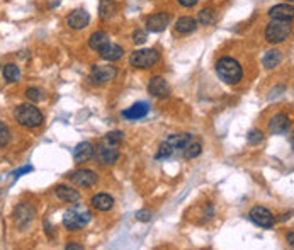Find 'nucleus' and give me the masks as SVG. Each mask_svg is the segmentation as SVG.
I'll return each mask as SVG.
<instances>
[{"label": "nucleus", "mask_w": 294, "mask_h": 250, "mask_svg": "<svg viewBox=\"0 0 294 250\" xmlns=\"http://www.w3.org/2000/svg\"><path fill=\"white\" fill-rule=\"evenodd\" d=\"M122 140H124V133H121V131H111V133L106 134L104 143H107V145L118 146V145H121Z\"/></svg>", "instance_id": "29"}, {"label": "nucleus", "mask_w": 294, "mask_h": 250, "mask_svg": "<svg viewBox=\"0 0 294 250\" xmlns=\"http://www.w3.org/2000/svg\"><path fill=\"white\" fill-rule=\"evenodd\" d=\"M169 21H170L169 14H165V12H157V14L148 17L146 27H148V31H152V33H162V31L167 29Z\"/></svg>", "instance_id": "11"}, {"label": "nucleus", "mask_w": 294, "mask_h": 250, "mask_svg": "<svg viewBox=\"0 0 294 250\" xmlns=\"http://www.w3.org/2000/svg\"><path fill=\"white\" fill-rule=\"evenodd\" d=\"M92 206L95 209H99V211H109V209L114 206V199H113V196L102 192V194H97V196L92 197Z\"/></svg>", "instance_id": "21"}, {"label": "nucleus", "mask_w": 294, "mask_h": 250, "mask_svg": "<svg viewBox=\"0 0 294 250\" xmlns=\"http://www.w3.org/2000/svg\"><path fill=\"white\" fill-rule=\"evenodd\" d=\"M177 2L180 3V5H184V7H194L197 2H199V0H177Z\"/></svg>", "instance_id": "36"}, {"label": "nucleus", "mask_w": 294, "mask_h": 250, "mask_svg": "<svg viewBox=\"0 0 294 250\" xmlns=\"http://www.w3.org/2000/svg\"><path fill=\"white\" fill-rule=\"evenodd\" d=\"M160 60V55L155 50H138L129 57V63L136 68H150Z\"/></svg>", "instance_id": "5"}, {"label": "nucleus", "mask_w": 294, "mask_h": 250, "mask_svg": "<svg viewBox=\"0 0 294 250\" xmlns=\"http://www.w3.org/2000/svg\"><path fill=\"white\" fill-rule=\"evenodd\" d=\"M92 214H90L89 209L85 206H80L75 202V206L68 211H65L63 214V225L68 230H80L82 226H85L90 221Z\"/></svg>", "instance_id": "3"}, {"label": "nucleus", "mask_w": 294, "mask_h": 250, "mask_svg": "<svg viewBox=\"0 0 294 250\" xmlns=\"http://www.w3.org/2000/svg\"><path fill=\"white\" fill-rule=\"evenodd\" d=\"M94 157L97 158L102 165H111V164H114V162H118L119 150H118V146H114V145L102 143V145L97 148V152L94 153Z\"/></svg>", "instance_id": "7"}, {"label": "nucleus", "mask_w": 294, "mask_h": 250, "mask_svg": "<svg viewBox=\"0 0 294 250\" xmlns=\"http://www.w3.org/2000/svg\"><path fill=\"white\" fill-rule=\"evenodd\" d=\"M289 126H291L289 116H286V114H276L271 119V123H269V131L272 134H283L289 129Z\"/></svg>", "instance_id": "14"}, {"label": "nucleus", "mask_w": 294, "mask_h": 250, "mask_svg": "<svg viewBox=\"0 0 294 250\" xmlns=\"http://www.w3.org/2000/svg\"><path fill=\"white\" fill-rule=\"evenodd\" d=\"M148 92L157 99H164L170 92L169 83H167L165 78H162V77H152L150 78V83H148Z\"/></svg>", "instance_id": "12"}, {"label": "nucleus", "mask_w": 294, "mask_h": 250, "mask_svg": "<svg viewBox=\"0 0 294 250\" xmlns=\"http://www.w3.org/2000/svg\"><path fill=\"white\" fill-rule=\"evenodd\" d=\"M19 77H21V70H19V66L15 65V63H7L5 66H3V78H5L7 82H17Z\"/></svg>", "instance_id": "26"}, {"label": "nucleus", "mask_w": 294, "mask_h": 250, "mask_svg": "<svg viewBox=\"0 0 294 250\" xmlns=\"http://www.w3.org/2000/svg\"><path fill=\"white\" fill-rule=\"evenodd\" d=\"M59 3V0H48V7H50V9H53V7H57Z\"/></svg>", "instance_id": "37"}, {"label": "nucleus", "mask_w": 294, "mask_h": 250, "mask_svg": "<svg viewBox=\"0 0 294 250\" xmlns=\"http://www.w3.org/2000/svg\"><path fill=\"white\" fill-rule=\"evenodd\" d=\"M15 121L19 123L24 128H38L43 125V114L38 107L33 104H21L15 107L14 111Z\"/></svg>", "instance_id": "2"}, {"label": "nucleus", "mask_w": 294, "mask_h": 250, "mask_svg": "<svg viewBox=\"0 0 294 250\" xmlns=\"http://www.w3.org/2000/svg\"><path fill=\"white\" fill-rule=\"evenodd\" d=\"M202 152V146H201V143H196V141H190L187 146H185V150L182 153H184V157L185 158H196V157H199Z\"/></svg>", "instance_id": "27"}, {"label": "nucleus", "mask_w": 294, "mask_h": 250, "mask_svg": "<svg viewBox=\"0 0 294 250\" xmlns=\"http://www.w3.org/2000/svg\"><path fill=\"white\" fill-rule=\"evenodd\" d=\"M99 53H101L102 60H106V62H118V60L122 58V53H124V50H122L119 45H114V43H107L104 48H101L99 50Z\"/></svg>", "instance_id": "16"}, {"label": "nucleus", "mask_w": 294, "mask_h": 250, "mask_svg": "<svg viewBox=\"0 0 294 250\" xmlns=\"http://www.w3.org/2000/svg\"><path fill=\"white\" fill-rule=\"evenodd\" d=\"M55 192H57V196L61 201L73 202V204H75V202H78V199H80V194H78L75 189L66 188V186H58V188L55 189Z\"/></svg>", "instance_id": "22"}, {"label": "nucleus", "mask_w": 294, "mask_h": 250, "mask_svg": "<svg viewBox=\"0 0 294 250\" xmlns=\"http://www.w3.org/2000/svg\"><path fill=\"white\" fill-rule=\"evenodd\" d=\"M118 12V5L114 0H101L99 3V15L102 21H109L111 17H114Z\"/></svg>", "instance_id": "20"}, {"label": "nucleus", "mask_w": 294, "mask_h": 250, "mask_svg": "<svg viewBox=\"0 0 294 250\" xmlns=\"http://www.w3.org/2000/svg\"><path fill=\"white\" fill-rule=\"evenodd\" d=\"M146 33L145 31H141V29H138V31H134V34H133V41L136 43V45H143V43L146 41Z\"/></svg>", "instance_id": "33"}, {"label": "nucleus", "mask_w": 294, "mask_h": 250, "mask_svg": "<svg viewBox=\"0 0 294 250\" xmlns=\"http://www.w3.org/2000/svg\"><path fill=\"white\" fill-rule=\"evenodd\" d=\"M29 172H33V167H31V165L29 167H21V169L14 172V179H19L22 174H29Z\"/></svg>", "instance_id": "35"}, {"label": "nucleus", "mask_w": 294, "mask_h": 250, "mask_svg": "<svg viewBox=\"0 0 294 250\" xmlns=\"http://www.w3.org/2000/svg\"><path fill=\"white\" fill-rule=\"evenodd\" d=\"M248 216H250V220H252L257 226H260V228H271L274 225L272 213L269 211L267 208H264V206H255V208H252L248 213Z\"/></svg>", "instance_id": "6"}, {"label": "nucleus", "mask_w": 294, "mask_h": 250, "mask_svg": "<svg viewBox=\"0 0 294 250\" xmlns=\"http://www.w3.org/2000/svg\"><path fill=\"white\" fill-rule=\"evenodd\" d=\"M288 242H289V245H294V233L293 232H289V235H288Z\"/></svg>", "instance_id": "38"}, {"label": "nucleus", "mask_w": 294, "mask_h": 250, "mask_svg": "<svg viewBox=\"0 0 294 250\" xmlns=\"http://www.w3.org/2000/svg\"><path fill=\"white\" fill-rule=\"evenodd\" d=\"M216 21V12L213 9H202L199 12V22L202 26H211Z\"/></svg>", "instance_id": "28"}, {"label": "nucleus", "mask_w": 294, "mask_h": 250, "mask_svg": "<svg viewBox=\"0 0 294 250\" xmlns=\"http://www.w3.org/2000/svg\"><path fill=\"white\" fill-rule=\"evenodd\" d=\"M190 141H194L192 134L190 133H182V134H170L165 140V143L169 145V148L172 150V153H182L185 150V146Z\"/></svg>", "instance_id": "8"}, {"label": "nucleus", "mask_w": 294, "mask_h": 250, "mask_svg": "<svg viewBox=\"0 0 294 250\" xmlns=\"http://www.w3.org/2000/svg\"><path fill=\"white\" fill-rule=\"evenodd\" d=\"M269 15L272 19H283V21H291L293 15H294V9L291 3H279V5L272 7L269 10Z\"/></svg>", "instance_id": "18"}, {"label": "nucleus", "mask_w": 294, "mask_h": 250, "mask_svg": "<svg viewBox=\"0 0 294 250\" xmlns=\"http://www.w3.org/2000/svg\"><path fill=\"white\" fill-rule=\"evenodd\" d=\"M118 70L114 66H107V65H95L92 68V78L99 82H109L113 78H116Z\"/></svg>", "instance_id": "15"}, {"label": "nucleus", "mask_w": 294, "mask_h": 250, "mask_svg": "<svg viewBox=\"0 0 294 250\" xmlns=\"http://www.w3.org/2000/svg\"><path fill=\"white\" fill-rule=\"evenodd\" d=\"M107 43H109V36H107V33H104V31H97V33H94L89 39V46L92 48L94 51H99L101 48H104Z\"/></svg>", "instance_id": "25"}, {"label": "nucleus", "mask_w": 294, "mask_h": 250, "mask_svg": "<svg viewBox=\"0 0 294 250\" xmlns=\"http://www.w3.org/2000/svg\"><path fill=\"white\" fill-rule=\"evenodd\" d=\"M281 62H283V55H281V51H277V50L267 51V53L264 55V60H262V63H264V66H265L267 70L279 66Z\"/></svg>", "instance_id": "23"}, {"label": "nucleus", "mask_w": 294, "mask_h": 250, "mask_svg": "<svg viewBox=\"0 0 294 250\" xmlns=\"http://www.w3.org/2000/svg\"><path fill=\"white\" fill-rule=\"evenodd\" d=\"M136 220L138 221H150L152 220V211L150 209H140L136 213Z\"/></svg>", "instance_id": "34"}, {"label": "nucleus", "mask_w": 294, "mask_h": 250, "mask_svg": "<svg viewBox=\"0 0 294 250\" xmlns=\"http://www.w3.org/2000/svg\"><path fill=\"white\" fill-rule=\"evenodd\" d=\"M196 27H197V21L192 17H180L176 22V29H177V33H180V34L192 33V31H196Z\"/></svg>", "instance_id": "24"}, {"label": "nucleus", "mask_w": 294, "mask_h": 250, "mask_svg": "<svg viewBox=\"0 0 294 250\" xmlns=\"http://www.w3.org/2000/svg\"><path fill=\"white\" fill-rule=\"evenodd\" d=\"M70 181L73 182L75 186H78V188H90V186H94L95 182H97V174L87 169L77 170V172H73L70 176Z\"/></svg>", "instance_id": "9"}, {"label": "nucleus", "mask_w": 294, "mask_h": 250, "mask_svg": "<svg viewBox=\"0 0 294 250\" xmlns=\"http://www.w3.org/2000/svg\"><path fill=\"white\" fill-rule=\"evenodd\" d=\"M89 21H90L89 14H87L83 9H77L70 14L68 26L71 27V29H83V27L89 26Z\"/></svg>", "instance_id": "17"}, {"label": "nucleus", "mask_w": 294, "mask_h": 250, "mask_svg": "<svg viewBox=\"0 0 294 250\" xmlns=\"http://www.w3.org/2000/svg\"><path fill=\"white\" fill-rule=\"evenodd\" d=\"M34 218V208L29 204H19L14 211V221L19 226H26Z\"/></svg>", "instance_id": "13"}, {"label": "nucleus", "mask_w": 294, "mask_h": 250, "mask_svg": "<svg viewBox=\"0 0 294 250\" xmlns=\"http://www.w3.org/2000/svg\"><path fill=\"white\" fill-rule=\"evenodd\" d=\"M66 249H77V250H80L82 249V245H77V244H68V245H66Z\"/></svg>", "instance_id": "39"}, {"label": "nucleus", "mask_w": 294, "mask_h": 250, "mask_svg": "<svg viewBox=\"0 0 294 250\" xmlns=\"http://www.w3.org/2000/svg\"><path fill=\"white\" fill-rule=\"evenodd\" d=\"M26 97L29 99V101H33V102H39V101H43L45 94H43L39 89H36V87H29V89L26 90Z\"/></svg>", "instance_id": "30"}, {"label": "nucleus", "mask_w": 294, "mask_h": 250, "mask_svg": "<svg viewBox=\"0 0 294 250\" xmlns=\"http://www.w3.org/2000/svg\"><path fill=\"white\" fill-rule=\"evenodd\" d=\"M94 153H95V148H94L92 143H89V141L78 143V145L73 148L75 164H83V162H89L90 158H94Z\"/></svg>", "instance_id": "10"}, {"label": "nucleus", "mask_w": 294, "mask_h": 250, "mask_svg": "<svg viewBox=\"0 0 294 250\" xmlns=\"http://www.w3.org/2000/svg\"><path fill=\"white\" fill-rule=\"evenodd\" d=\"M291 34V21H283V19H272L265 29V39L272 45H279L288 39Z\"/></svg>", "instance_id": "4"}, {"label": "nucleus", "mask_w": 294, "mask_h": 250, "mask_svg": "<svg viewBox=\"0 0 294 250\" xmlns=\"http://www.w3.org/2000/svg\"><path fill=\"white\" fill-rule=\"evenodd\" d=\"M216 73L228 85H235L243 77V70H241L240 63L233 58H221L216 63Z\"/></svg>", "instance_id": "1"}, {"label": "nucleus", "mask_w": 294, "mask_h": 250, "mask_svg": "<svg viewBox=\"0 0 294 250\" xmlns=\"http://www.w3.org/2000/svg\"><path fill=\"white\" fill-rule=\"evenodd\" d=\"M262 140H264V134H262L260 131H257V129L250 131V134H248V143H250V145H259Z\"/></svg>", "instance_id": "32"}, {"label": "nucleus", "mask_w": 294, "mask_h": 250, "mask_svg": "<svg viewBox=\"0 0 294 250\" xmlns=\"http://www.w3.org/2000/svg\"><path fill=\"white\" fill-rule=\"evenodd\" d=\"M148 109L150 107L146 102H138V104L131 106L129 109L122 111V116H124L126 119H141L148 114Z\"/></svg>", "instance_id": "19"}, {"label": "nucleus", "mask_w": 294, "mask_h": 250, "mask_svg": "<svg viewBox=\"0 0 294 250\" xmlns=\"http://www.w3.org/2000/svg\"><path fill=\"white\" fill-rule=\"evenodd\" d=\"M9 141H10V131L3 123H0V148L9 145Z\"/></svg>", "instance_id": "31"}, {"label": "nucleus", "mask_w": 294, "mask_h": 250, "mask_svg": "<svg viewBox=\"0 0 294 250\" xmlns=\"http://www.w3.org/2000/svg\"><path fill=\"white\" fill-rule=\"evenodd\" d=\"M289 2H293V0H289Z\"/></svg>", "instance_id": "40"}]
</instances>
